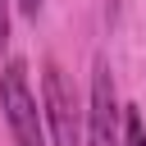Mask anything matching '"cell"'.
<instances>
[{"label":"cell","instance_id":"obj_4","mask_svg":"<svg viewBox=\"0 0 146 146\" xmlns=\"http://www.w3.org/2000/svg\"><path fill=\"white\" fill-rule=\"evenodd\" d=\"M123 146H146V119L137 105H123Z\"/></svg>","mask_w":146,"mask_h":146},{"label":"cell","instance_id":"obj_6","mask_svg":"<svg viewBox=\"0 0 146 146\" xmlns=\"http://www.w3.org/2000/svg\"><path fill=\"white\" fill-rule=\"evenodd\" d=\"M41 9H46V0H18V14L23 18H36Z\"/></svg>","mask_w":146,"mask_h":146},{"label":"cell","instance_id":"obj_3","mask_svg":"<svg viewBox=\"0 0 146 146\" xmlns=\"http://www.w3.org/2000/svg\"><path fill=\"white\" fill-rule=\"evenodd\" d=\"M87 146H123V105L114 91V73L105 59L91 64V91H87Z\"/></svg>","mask_w":146,"mask_h":146},{"label":"cell","instance_id":"obj_5","mask_svg":"<svg viewBox=\"0 0 146 146\" xmlns=\"http://www.w3.org/2000/svg\"><path fill=\"white\" fill-rule=\"evenodd\" d=\"M9 46V0H0V55Z\"/></svg>","mask_w":146,"mask_h":146},{"label":"cell","instance_id":"obj_2","mask_svg":"<svg viewBox=\"0 0 146 146\" xmlns=\"http://www.w3.org/2000/svg\"><path fill=\"white\" fill-rule=\"evenodd\" d=\"M0 110L14 146H46V114L36 110V96L27 87V64L18 55H9L0 68Z\"/></svg>","mask_w":146,"mask_h":146},{"label":"cell","instance_id":"obj_1","mask_svg":"<svg viewBox=\"0 0 146 146\" xmlns=\"http://www.w3.org/2000/svg\"><path fill=\"white\" fill-rule=\"evenodd\" d=\"M41 114H46L50 146H87V110L78 105V91L68 87L59 59L41 64Z\"/></svg>","mask_w":146,"mask_h":146}]
</instances>
